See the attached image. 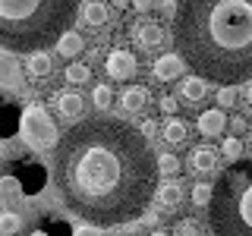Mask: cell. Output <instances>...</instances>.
I'll use <instances>...</instances> for the list:
<instances>
[{
  "instance_id": "obj_1",
  "label": "cell",
  "mask_w": 252,
  "mask_h": 236,
  "mask_svg": "<svg viewBox=\"0 0 252 236\" xmlns=\"http://www.w3.org/2000/svg\"><path fill=\"white\" fill-rule=\"evenodd\" d=\"M54 183L66 208L92 227L136 220L158 192V154L117 117H89L54 148Z\"/></svg>"
},
{
  "instance_id": "obj_2",
  "label": "cell",
  "mask_w": 252,
  "mask_h": 236,
  "mask_svg": "<svg viewBox=\"0 0 252 236\" xmlns=\"http://www.w3.org/2000/svg\"><path fill=\"white\" fill-rule=\"evenodd\" d=\"M173 47L205 82L252 79V0H183L173 16Z\"/></svg>"
},
{
  "instance_id": "obj_3",
  "label": "cell",
  "mask_w": 252,
  "mask_h": 236,
  "mask_svg": "<svg viewBox=\"0 0 252 236\" xmlns=\"http://www.w3.org/2000/svg\"><path fill=\"white\" fill-rule=\"evenodd\" d=\"M79 16V0H0V44L35 54L57 44Z\"/></svg>"
},
{
  "instance_id": "obj_4",
  "label": "cell",
  "mask_w": 252,
  "mask_h": 236,
  "mask_svg": "<svg viewBox=\"0 0 252 236\" xmlns=\"http://www.w3.org/2000/svg\"><path fill=\"white\" fill-rule=\"evenodd\" d=\"M211 236H252V157L230 164L208 205Z\"/></svg>"
},
{
  "instance_id": "obj_5",
  "label": "cell",
  "mask_w": 252,
  "mask_h": 236,
  "mask_svg": "<svg viewBox=\"0 0 252 236\" xmlns=\"http://www.w3.org/2000/svg\"><path fill=\"white\" fill-rule=\"evenodd\" d=\"M19 136L32 151H44V148H54V142H57V126L41 104H29L19 120Z\"/></svg>"
},
{
  "instance_id": "obj_6",
  "label": "cell",
  "mask_w": 252,
  "mask_h": 236,
  "mask_svg": "<svg viewBox=\"0 0 252 236\" xmlns=\"http://www.w3.org/2000/svg\"><path fill=\"white\" fill-rule=\"evenodd\" d=\"M104 73H107V79H114V82H129V79H136V73H139L136 54L126 51V47L110 51L107 60H104Z\"/></svg>"
},
{
  "instance_id": "obj_7",
  "label": "cell",
  "mask_w": 252,
  "mask_h": 236,
  "mask_svg": "<svg viewBox=\"0 0 252 236\" xmlns=\"http://www.w3.org/2000/svg\"><path fill=\"white\" fill-rule=\"evenodd\" d=\"M132 44H136L142 54H155L158 47L164 44V29H161V22L142 19L139 26L132 29Z\"/></svg>"
},
{
  "instance_id": "obj_8",
  "label": "cell",
  "mask_w": 252,
  "mask_h": 236,
  "mask_svg": "<svg viewBox=\"0 0 252 236\" xmlns=\"http://www.w3.org/2000/svg\"><path fill=\"white\" fill-rule=\"evenodd\" d=\"M54 110H57L60 120L66 123H76V120H85V98L76 91H57L54 94Z\"/></svg>"
},
{
  "instance_id": "obj_9",
  "label": "cell",
  "mask_w": 252,
  "mask_h": 236,
  "mask_svg": "<svg viewBox=\"0 0 252 236\" xmlns=\"http://www.w3.org/2000/svg\"><path fill=\"white\" fill-rule=\"evenodd\" d=\"M183 69H186V63L180 54H161L152 66V76L158 82H173V79H183Z\"/></svg>"
},
{
  "instance_id": "obj_10",
  "label": "cell",
  "mask_w": 252,
  "mask_h": 236,
  "mask_svg": "<svg viewBox=\"0 0 252 236\" xmlns=\"http://www.w3.org/2000/svg\"><path fill=\"white\" fill-rule=\"evenodd\" d=\"M189 167H192V173H199V177H211V173L218 170V151L208 148V145L192 148V154H189Z\"/></svg>"
},
{
  "instance_id": "obj_11",
  "label": "cell",
  "mask_w": 252,
  "mask_h": 236,
  "mask_svg": "<svg viewBox=\"0 0 252 236\" xmlns=\"http://www.w3.org/2000/svg\"><path fill=\"white\" fill-rule=\"evenodd\" d=\"M180 98L186 101V104H199V101L208 98V82H205L202 76H183L180 79Z\"/></svg>"
},
{
  "instance_id": "obj_12",
  "label": "cell",
  "mask_w": 252,
  "mask_h": 236,
  "mask_svg": "<svg viewBox=\"0 0 252 236\" xmlns=\"http://www.w3.org/2000/svg\"><path fill=\"white\" fill-rule=\"evenodd\" d=\"M145 104H148V88L145 85H126L120 91V107L126 114H142Z\"/></svg>"
},
{
  "instance_id": "obj_13",
  "label": "cell",
  "mask_w": 252,
  "mask_h": 236,
  "mask_svg": "<svg viewBox=\"0 0 252 236\" xmlns=\"http://www.w3.org/2000/svg\"><path fill=\"white\" fill-rule=\"evenodd\" d=\"M195 126H199V132L205 139H215L227 129V117H224V110H205V114H199Z\"/></svg>"
},
{
  "instance_id": "obj_14",
  "label": "cell",
  "mask_w": 252,
  "mask_h": 236,
  "mask_svg": "<svg viewBox=\"0 0 252 236\" xmlns=\"http://www.w3.org/2000/svg\"><path fill=\"white\" fill-rule=\"evenodd\" d=\"M155 195H158V205H161L164 211H177L180 205H183V186L173 183V179H164Z\"/></svg>"
},
{
  "instance_id": "obj_15",
  "label": "cell",
  "mask_w": 252,
  "mask_h": 236,
  "mask_svg": "<svg viewBox=\"0 0 252 236\" xmlns=\"http://www.w3.org/2000/svg\"><path fill=\"white\" fill-rule=\"evenodd\" d=\"M82 22L89 29L107 26V0H82Z\"/></svg>"
},
{
  "instance_id": "obj_16",
  "label": "cell",
  "mask_w": 252,
  "mask_h": 236,
  "mask_svg": "<svg viewBox=\"0 0 252 236\" xmlns=\"http://www.w3.org/2000/svg\"><path fill=\"white\" fill-rule=\"evenodd\" d=\"M51 69H54L51 54L35 51V54H29V57H26V76H32V79H47V76H51Z\"/></svg>"
},
{
  "instance_id": "obj_17",
  "label": "cell",
  "mask_w": 252,
  "mask_h": 236,
  "mask_svg": "<svg viewBox=\"0 0 252 236\" xmlns=\"http://www.w3.org/2000/svg\"><path fill=\"white\" fill-rule=\"evenodd\" d=\"M16 179H19V186L26 189V192H41L44 189V170L38 167V164H26V167L16 173Z\"/></svg>"
},
{
  "instance_id": "obj_18",
  "label": "cell",
  "mask_w": 252,
  "mask_h": 236,
  "mask_svg": "<svg viewBox=\"0 0 252 236\" xmlns=\"http://www.w3.org/2000/svg\"><path fill=\"white\" fill-rule=\"evenodd\" d=\"M82 47H85L82 35L69 29L66 35H63L60 41H57V54H60V57H66V60H73V57H79V54H82Z\"/></svg>"
},
{
  "instance_id": "obj_19",
  "label": "cell",
  "mask_w": 252,
  "mask_h": 236,
  "mask_svg": "<svg viewBox=\"0 0 252 236\" xmlns=\"http://www.w3.org/2000/svg\"><path fill=\"white\" fill-rule=\"evenodd\" d=\"M161 136H164V142H170V145H183L186 136H189V126L183 120H177V117H170V120L164 123Z\"/></svg>"
},
{
  "instance_id": "obj_20",
  "label": "cell",
  "mask_w": 252,
  "mask_h": 236,
  "mask_svg": "<svg viewBox=\"0 0 252 236\" xmlns=\"http://www.w3.org/2000/svg\"><path fill=\"white\" fill-rule=\"evenodd\" d=\"M22 233V217L16 211H3L0 214V236H19Z\"/></svg>"
},
{
  "instance_id": "obj_21",
  "label": "cell",
  "mask_w": 252,
  "mask_h": 236,
  "mask_svg": "<svg viewBox=\"0 0 252 236\" xmlns=\"http://www.w3.org/2000/svg\"><path fill=\"white\" fill-rule=\"evenodd\" d=\"M63 76H66V82H73V85H85L92 79V66L89 63H69Z\"/></svg>"
},
{
  "instance_id": "obj_22",
  "label": "cell",
  "mask_w": 252,
  "mask_h": 236,
  "mask_svg": "<svg viewBox=\"0 0 252 236\" xmlns=\"http://www.w3.org/2000/svg\"><path fill=\"white\" fill-rule=\"evenodd\" d=\"M0 85H6V88L19 85V66L13 60H0Z\"/></svg>"
},
{
  "instance_id": "obj_23",
  "label": "cell",
  "mask_w": 252,
  "mask_h": 236,
  "mask_svg": "<svg viewBox=\"0 0 252 236\" xmlns=\"http://www.w3.org/2000/svg\"><path fill=\"white\" fill-rule=\"evenodd\" d=\"M92 104L104 114V110H110V104H114V91H110V85H94L92 91Z\"/></svg>"
},
{
  "instance_id": "obj_24",
  "label": "cell",
  "mask_w": 252,
  "mask_h": 236,
  "mask_svg": "<svg viewBox=\"0 0 252 236\" xmlns=\"http://www.w3.org/2000/svg\"><path fill=\"white\" fill-rule=\"evenodd\" d=\"M220 154L227 157L230 164H236V161H243V142L236 139V136H230V139H224V145H220Z\"/></svg>"
},
{
  "instance_id": "obj_25",
  "label": "cell",
  "mask_w": 252,
  "mask_h": 236,
  "mask_svg": "<svg viewBox=\"0 0 252 236\" xmlns=\"http://www.w3.org/2000/svg\"><path fill=\"white\" fill-rule=\"evenodd\" d=\"M158 173H164V177H173V173H180V157L161 151V154H158Z\"/></svg>"
},
{
  "instance_id": "obj_26",
  "label": "cell",
  "mask_w": 252,
  "mask_h": 236,
  "mask_svg": "<svg viewBox=\"0 0 252 236\" xmlns=\"http://www.w3.org/2000/svg\"><path fill=\"white\" fill-rule=\"evenodd\" d=\"M211 195H215V186H208V183H195L192 186V202L199 205V208H208Z\"/></svg>"
},
{
  "instance_id": "obj_27",
  "label": "cell",
  "mask_w": 252,
  "mask_h": 236,
  "mask_svg": "<svg viewBox=\"0 0 252 236\" xmlns=\"http://www.w3.org/2000/svg\"><path fill=\"white\" fill-rule=\"evenodd\" d=\"M173 236H202V230L192 217H180L177 224H173Z\"/></svg>"
},
{
  "instance_id": "obj_28",
  "label": "cell",
  "mask_w": 252,
  "mask_h": 236,
  "mask_svg": "<svg viewBox=\"0 0 252 236\" xmlns=\"http://www.w3.org/2000/svg\"><path fill=\"white\" fill-rule=\"evenodd\" d=\"M19 179H16V177H3V179H0V199H6V202H13L16 199V195H19Z\"/></svg>"
},
{
  "instance_id": "obj_29",
  "label": "cell",
  "mask_w": 252,
  "mask_h": 236,
  "mask_svg": "<svg viewBox=\"0 0 252 236\" xmlns=\"http://www.w3.org/2000/svg\"><path fill=\"white\" fill-rule=\"evenodd\" d=\"M236 101V85H220L218 88V104L220 107H233Z\"/></svg>"
},
{
  "instance_id": "obj_30",
  "label": "cell",
  "mask_w": 252,
  "mask_h": 236,
  "mask_svg": "<svg viewBox=\"0 0 252 236\" xmlns=\"http://www.w3.org/2000/svg\"><path fill=\"white\" fill-rule=\"evenodd\" d=\"M158 107H161V114L173 117V110H177V98H173V94H161V98H158Z\"/></svg>"
},
{
  "instance_id": "obj_31",
  "label": "cell",
  "mask_w": 252,
  "mask_h": 236,
  "mask_svg": "<svg viewBox=\"0 0 252 236\" xmlns=\"http://www.w3.org/2000/svg\"><path fill=\"white\" fill-rule=\"evenodd\" d=\"M129 3H132V10H136V13H148V10H155L161 0H129Z\"/></svg>"
},
{
  "instance_id": "obj_32",
  "label": "cell",
  "mask_w": 252,
  "mask_h": 236,
  "mask_svg": "<svg viewBox=\"0 0 252 236\" xmlns=\"http://www.w3.org/2000/svg\"><path fill=\"white\" fill-rule=\"evenodd\" d=\"M152 136H158V120H145L142 123V139H152Z\"/></svg>"
},
{
  "instance_id": "obj_33",
  "label": "cell",
  "mask_w": 252,
  "mask_h": 236,
  "mask_svg": "<svg viewBox=\"0 0 252 236\" xmlns=\"http://www.w3.org/2000/svg\"><path fill=\"white\" fill-rule=\"evenodd\" d=\"M230 129H233V132H243V129H246V117L233 114V120H230Z\"/></svg>"
},
{
  "instance_id": "obj_34",
  "label": "cell",
  "mask_w": 252,
  "mask_h": 236,
  "mask_svg": "<svg viewBox=\"0 0 252 236\" xmlns=\"http://www.w3.org/2000/svg\"><path fill=\"white\" fill-rule=\"evenodd\" d=\"M76 236H104V233H101V230H94V227H79Z\"/></svg>"
},
{
  "instance_id": "obj_35",
  "label": "cell",
  "mask_w": 252,
  "mask_h": 236,
  "mask_svg": "<svg viewBox=\"0 0 252 236\" xmlns=\"http://www.w3.org/2000/svg\"><path fill=\"white\" fill-rule=\"evenodd\" d=\"M243 94H246V104H249V110H252V82H246V91H243Z\"/></svg>"
},
{
  "instance_id": "obj_36",
  "label": "cell",
  "mask_w": 252,
  "mask_h": 236,
  "mask_svg": "<svg viewBox=\"0 0 252 236\" xmlns=\"http://www.w3.org/2000/svg\"><path fill=\"white\" fill-rule=\"evenodd\" d=\"M107 3H114L117 10H123V6H129V0H107Z\"/></svg>"
},
{
  "instance_id": "obj_37",
  "label": "cell",
  "mask_w": 252,
  "mask_h": 236,
  "mask_svg": "<svg viewBox=\"0 0 252 236\" xmlns=\"http://www.w3.org/2000/svg\"><path fill=\"white\" fill-rule=\"evenodd\" d=\"M152 236H167V233H164V230H155V233H152Z\"/></svg>"
},
{
  "instance_id": "obj_38",
  "label": "cell",
  "mask_w": 252,
  "mask_h": 236,
  "mask_svg": "<svg viewBox=\"0 0 252 236\" xmlns=\"http://www.w3.org/2000/svg\"><path fill=\"white\" fill-rule=\"evenodd\" d=\"M35 236H47V233H35Z\"/></svg>"
},
{
  "instance_id": "obj_39",
  "label": "cell",
  "mask_w": 252,
  "mask_h": 236,
  "mask_svg": "<svg viewBox=\"0 0 252 236\" xmlns=\"http://www.w3.org/2000/svg\"><path fill=\"white\" fill-rule=\"evenodd\" d=\"M249 145H252V139H249Z\"/></svg>"
}]
</instances>
